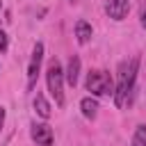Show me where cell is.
<instances>
[{
  "mask_svg": "<svg viewBox=\"0 0 146 146\" xmlns=\"http://www.w3.org/2000/svg\"><path fill=\"white\" fill-rule=\"evenodd\" d=\"M139 23L146 30V2H141V7H139Z\"/></svg>",
  "mask_w": 146,
  "mask_h": 146,
  "instance_id": "12",
  "label": "cell"
},
{
  "mask_svg": "<svg viewBox=\"0 0 146 146\" xmlns=\"http://www.w3.org/2000/svg\"><path fill=\"white\" fill-rule=\"evenodd\" d=\"M2 125H5V107L0 105V130H2Z\"/></svg>",
  "mask_w": 146,
  "mask_h": 146,
  "instance_id": "14",
  "label": "cell"
},
{
  "mask_svg": "<svg viewBox=\"0 0 146 146\" xmlns=\"http://www.w3.org/2000/svg\"><path fill=\"white\" fill-rule=\"evenodd\" d=\"M91 34H94V30H91V25L87 21H78L75 23V39H78L80 46H87L91 41Z\"/></svg>",
  "mask_w": 146,
  "mask_h": 146,
  "instance_id": "9",
  "label": "cell"
},
{
  "mask_svg": "<svg viewBox=\"0 0 146 146\" xmlns=\"http://www.w3.org/2000/svg\"><path fill=\"white\" fill-rule=\"evenodd\" d=\"M7 46H9V41H7V34L0 30V52H5V50H7Z\"/></svg>",
  "mask_w": 146,
  "mask_h": 146,
  "instance_id": "13",
  "label": "cell"
},
{
  "mask_svg": "<svg viewBox=\"0 0 146 146\" xmlns=\"http://www.w3.org/2000/svg\"><path fill=\"white\" fill-rule=\"evenodd\" d=\"M41 62H43V43L36 41L32 48V57L27 64V91H34L36 80H39V71H41Z\"/></svg>",
  "mask_w": 146,
  "mask_h": 146,
  "instance_id": "4",
  "label": "cell"
},
{
  "mask_svg": "<svg viewBox=\"0 0 146 146\" xmlns=\"http://www.w3.org/2000/svg\"><path fill=\"white\" fill-rule=\"evenodd\" d=\"M30 137L36 146H52V128L48 123H32Z\"/></svg>",
  "mask_w": 146,
  "mask_h": 146,
  "instance_id": "5",
  "label": "cell"
},
{
  "mask_svg": "<svg viewBox=\"0 0 146 146\" xmlns=\"http://www.w3.org/2000/svg\"><path fill=\"white\" fill-rule=\"evenodd\" d=\"M46 84H48V91L55 98V103L62 107L64 105V71L57 59H50V64L46 68Z\"/></svg>",
  "mask_w": 146,
  "mask_h": 146,
  "instance_id": "3",
  "label": "cell"
},
{
  "mask_svg": "<svg viewBox=\"0 0 146 146\" xmlns=\"http://www.w3.org/2000/svg\"><path fill=\"white\" fill-rule=\"evenodd\" d=\"M137 71H139V57H132L130 62H123L119 66V82L114 87V105L116 107H125L132 98L135 91V80H137Z\"/></svg>",
  "mask_w": 146,
  "mask_h": 146,
  "instance_id": "1",
  "label": "cell"
},
{
  "mask_svg": "<svg viewBox=\"0 0 146 146\" xmlns=\"http://www.w3.org/2000/svg\"><path fill=\"white\" fill-rule=\"evenodd\" d=\"M34 112H36L41 119H48V116H50V103L46 100L43 94H36V96H34Z\"/></svg>",
  "mask_w": 146,
  "mask_h": 146,
  "instance_id": "10",
  "label": "cell"
},
{
  "mask_svg": "<svg viewBox=\"0 0 146 146\" xmlns=\"http://www.w3.org/2000/svg\"><path fill=\"white\" fill-rule=\"evenodd\" d=\"M80 110H82V116H84V119L94 121V119L98 116V100H96L94 96H84V98L80 100Z\"/></svg>",
  "mask_w": 146,
  "mask_h": 146,
  "instance_id": "8",
  "label": "cell"
},
{
  "mask_svg": "<svg viewBox=\"0 0 146 146\" xmlns=\"http://www.w3.org/2000/svg\"><path fill=\"white\" fill-rule=\"evenodd\" d=\"M78 78H80V57L71 55V59L66 64V71H64V82H68V87H75Z\"/></svg>",
  "mask_w": 146,
  "mask_h": 146,
  "instance_id": "7",
  "label": "cell"
},
{
  "mask_svg": "<svg viewBox=\"0 0 146 146\" xmlns=\"http://www.w3.org/2000/svg\"><path fill=\"white\" fill-rule=\"evenodd\" d=\"M132 146H146V125H137L132 135Z\"/></svg>",
  "mask_w": 146,
  "mask_h": 146,
  "instance_id": "11",
  "label": "cell"
},
{
  "mask_svg": "<svg viewBox=\"0 0 146 146\" xmlns=\"http://www.w3.org/2000/svg\"><path fill=\"white\" fill-rule=\"evenodd\" d=\"M105 11L112 21H123L130 11V0H105Z\"/></svg>",
  "mask_w": 146,
  "mask_h": 146,
  "instance_id": "6",
  "label": "cell"
},
{
  "mask_svg": "<svg viewBox=\"0 0 146 146\" xmlns=\"http://www.w3.org/2000/svg\"><path fill=\"white\" fill-rule=\"evenodd\" d=\"M71 2H75V0H71Z\"/></svg>",
  "mask_w": 146,
  "mask_h": 146,
  "instance_id": "15",
  "label": "cell"
},
{
  "mask_svg": "<svg viewBox=\"0 0 146 146\" xmlns=\"http://www.w3.org/2000/svg\"><path fill=\"white\" fill-rule=\"evenodd\" d=\"M87 91H91L94 98L114 94V80H112V75L107 71H103V68L89 71L87 73Z\"/></svg>",
  "mask_w": 146,
  "mask_h": 146,
  "instance_id": "2",
  "label": "cell"
}]
</instances>
